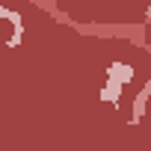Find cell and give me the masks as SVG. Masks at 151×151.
<instances>
[{
	"mask_svg": "<svg viewBox=\"0 0 151 151\" xmlns=\"http://www.w3.org/2000/svg\"><path fill=\"white\" fill-rule=\"evenodd\" d=\"M148 98H151V80H148V83H145V89H142V92H139V95L133 98V116H130V122H133V124H136V122L142 119V113H145V104H148Z\"/></svg>",
	"mask_w": 151,
	"mask_h": 151,
	"instance_id": "cell-1",
	"label": "cell"
}]
</instances>
